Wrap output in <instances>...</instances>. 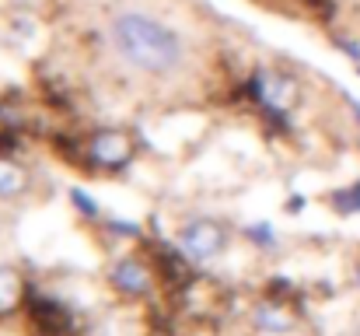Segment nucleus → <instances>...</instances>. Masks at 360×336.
<instances>
[{
  "label": "nucleus",
  "mask_w": 360,
  "mask_h": 336,
  "mask_svg": "<svg viewBox=\"0 0 360 336\" xmlns=\"http://www.w3.org/2000/svg\"><path fill=\"white\" fill-rule=\"evenodd\" d=\"M112 46L133 70L150 77H168L186 60V39L168 21L143 11H122L112 18Z\"/></svg>",
  "instance_id": "f257e3e1"
},
{
  "label": "nucleus",
  "mask_w": 360,
  "mask_h": 336,
  "mask_svg": "<svg viewBox=\"0 0 360 336\" xmlns=\"http://www.w3.org/2000/svg\"><path fill=\"white\" fill-rule=\"evenodd\" d=\"M248 99L262 109L266 119L287 126V116L294 112V106L301 102V85L297 77H290L287 70H276V67H259L248 81Z\"/></svg>",
  "instance_id": "f03ea898"
},
{
  "label": "nucleus",
  "mask_w": 360,
  "mask_h": 336,
  "mask_svg": "<svg viewBox=\"0 0 360 336\" xmlns=\"http://www.w3.org/2000/svg\"><path fill=\"white\" fill-rule=\"evenodd\" d=\"M179 249L193 263L207 266V263H214V259L224 256V249H228V228L221 221H214V218H193V221L182 224V231H179Z\"/></svg>",
  "instance_id": "7ed1b4c3"
},
{
  "label": "nucleus",
  "mask_w": 360,
  "mask_h": 336,
  "mask_svg": "<svg viewBox=\"0 0 360 336\" xmlns=\"http://www.w3.org/2000/svg\"><path fill=\"white\" fill-rule=\"evenodd\" d=\"M158 270L154 263H143L140 256H120L112 266H109V287L126 298V301H143L154 294L158 287Z\"/></svg>",
  "instance_id": "20e7f679"
},
{
  "label": "nucleus",
  "mask_w": 360,
  "mask_h": 336,
  "mask_svg": "<svg viewBox=\"0 0 360 336\" xmlns=\"http://www.w3.org/2000/svg\"><path fill=\"white\" fill-rule=\"evenodd\" d=\"M84 154H88V165H95L102 172H120L133 161L136 147H133L129 133H122V130H95L84 144Z\"/></svg>",
  "instance_id": "39448f33"
},
{
  "label": "nucleus",
  "mask_w": 360,
  "mask_h": 336,
  "mask_svg": "<svg viewBox=\"0 0 360 336\" xmlns=\"http://www.w3.org/2000/svg\"><path fill=\"white\" fill-rule=\"evenodd\" d=\"M248 316H252V326H255L259 333H269V336H283L297 326V309H294L287 298L269 294V291H266V298H259V301L252 305Z\"/></svg>",
  "instance_id": "423d86ee"
},
{
  "label": "nucleus",
  "mask_w": 360,
  "mask_h": 336,
  "mask_svg": "<svg viewBox=\"0 0 360 336\" xmlns=\"http://www.w3.org/2000/svg\"><path fill=\"white\" fill-rule=\"evenodd\" d=\"M28 298L25 277L18 273V266H0V319L14 316Z\"/></svg>",
  "instance_id": "0eeeda50"
},
{
  "label": "nucleus",
  "mask_w": 360,
  "mask_h": 336,
  "mask_svg": "<svg viewBox=\"0 0 360 336\" xmlns=\"http://www.w3.org/2000/svg\"><path fill=\"white\" fill-rule=\"evenodd\" d=\"M28 189V175L21 165L0 158V200H18L21 193Z\"/></svg>",
  "instance_id": "6e6552de"
},
{
  "label": "nucleus",
  "mask_w": 360,
  "mask_h": 336,
  "mask_svg": "<svg viewBox=\"0 0 360 336\" xmlns=\"http://www.w3.org/2000/svg\"><path fill=\"white\" fill-rule=\"evenodd\" d=\"M329 204H333L336 214H360V182L347 186V189L329 193Z\"/></svg>",
  "instance_id": "1a4fd4ad"
},
{
  "label": "nucleus",
  "mask_w": 360,
  "mask_h": 336,
  "mask_svg": "<svg viewBox=\"0 0 360 336\" xmlns=\"http://www.w3.org/2000/svg\"><path fill=\"white\" fill-rule=\"evenodd\" d=\"M245 235H248V242H255V245H259V249H276V235H273V224H252V228H248V231H245Z\"/></svg>",
  "instance_id": "9d476101"
},
{
  "label": "nucleus",
  "mask_w": 360,
  "mask_h": 336,
  "mask_svg": "<svg viewBox=\"0 0 360 336\" xmlns=\"http://www.w3.org/2000/svg\"><path fill=\"white\" fill-rule=\"evenodd\" d=\"M70 200L77 204V211H81V214H88V218H98V204H95V197H88L84 189H70Z\"/></svg>",
  "instance_id": "9b49d317"
},
{
  "label": "nucleus",
  "mask_w": 360,
  "mask_h": 336,
  "mask_svg": "<svg viewBox=\"0 0 360 336\" xmlns=\"http://www.w3.org/2000/svg\"><path fill=\"white\" fill-rule=\"evenodd\" d=\"M336 46H340L347 56H354V63H360V42H354V39H336Z\"/></svg>",
  "instance_id": "f8f14e48"
},
{
  "label": "nucleus",
  "mask_w": 360,
  "mask_h": 336,
  "mask_svg": "<svg viewBox=\"0 0 360 336\" xmlns=\"http://www.w3.org/2000/svg\"><path fill=\"white\" fill-rule=\"evenodd\" d=\"M354 287H357V291H360V263H357V266H354Z\"/></svg>",
  "instance_id": "ddd939ff"
},
{
  "label": "nucleus",
  "mask_w": 360,
  "mask_h": 336,
  "mask_svg": "<svg viewBox=\"0 0 360 336\" xmlns=\"http://www.w3.org/2000/svg\"><path fill=\"white\" fill-rule=\"evenodd\" d=\"M357 74H360V63H357Z\"/></svg>",
  "instance_id": "4468645a"
}]
</instances>
